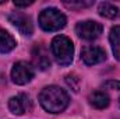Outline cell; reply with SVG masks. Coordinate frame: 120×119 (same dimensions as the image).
<instances>
[{"mask_svg": "<svg viewBox=\"0 0 120 119\" xmlns=\"http://www.w3.org/2000/svg\"><path fill=\"white\" fill-rule=\"evenodd\" d=\"M39 102L48 112L59 114L63 112L68 105V95L66 91L57 86H49L41 91Z\"/></svg>", "mask_w": 120, "mask_h": 119, "instance_id": "obj_1", "label": "cell"}, {"mask_svg": "<svg viewBox=\"0 0 120 119\" xmlns=\"http://www.w3.org/2000/svg\"><path fill=\"white\" fill-rule=\"evenodd\" d=\"M50 48H52V53H53L55 59L60 66H68L73 62L74 48H73V42L67 36H64V35L55 36Z\"/></svg>", "mask_w": 120, "mask_h": 119, "instance_id": "obj_2", "label": "cell"}, {"mask_svg": "<svg viewBox=\"0 0 120 119\" xmlns=\"http://www.w3.org/2000/svg\"><path fill=\"white\" fill-rule=\"evenodd\" d=\"M39 25L42 27V30L49 32L59 31L66 25V16L60 13L57 8H45L39 14Z\"/></svg>", "mask_w": 120, "mask_h": 119, "instance_id": "obj_3", "label": "cell"}, {"mask_svg": "<svg viewBox=\"0 0 120 119\" xmlns=\"http://www.w3.org/2000/svg\"><path fill=\"white\" fill-rule=\"evenodd\" d=\"M34 67L31 66L30 63L27 62H17L14 66H13V70H11V79L15 84H27L30 83L31 80L34 79Z\"/></svg>", "mask_w": 120, "mask_h": 119, "instance_id": "obj_4", "label": "cell"}, {"mask_svg": "<svg viewBox=\"0 0 120 119\" xmlns=\"http://www.w3.org/2000/svg\"><path fill=\"white\" fill-rule=\"evenodd\" d=\"M75 32H77V35L80 38L91 41V39L98 38L102 34V25L99 23L91 21V20H88V21H81V23L77 24Z\"/></svg>", "mask_w": 120, "mask_h": 119, "instance_id": "obj_5", "label": "cell"}, {"mask_svg": "<svg viewBox=\"0 0 120 119\" xmlns=\"http://www.w3.org/2000/svg\"><path fill=\"white\" fill-rule=\"evenodd\" d=\"M81 59L87 66H94L106 59V52L99 46H84L81 51Z\"/></svg>", "mask_w": 120, "mask_h": 119, "instance_id": "obj_6", "label": "cell"}, {"mask_svg": "<svg viewBox=\"0 0 120 119\" xmlns=\"http://www.w3.org/2000/svg\"><path fill=\"white\" fill-rule=\"evenodd\" d=\"M8 108L14 115H22L25 112L31 111L32 108V101L28 95L25 94H18L15 97H11L8 101Z\"/></svg>", "mask_w": 120, "mask_h": 119, "instance_id": "obj_7", "label": "cell"}, {"mask_svg": "<svg viewBox=\"0 0 120 119\" xmlns=\"http://www.w3.org/2000/svg\"><path fill=\"white\" fill-rule=\"evenodd\" d=\"M8 21L22 35H27V36L32 35L34 27H32V23H31L30 17H27L25 14H22V13H11L8 16Z\"/></svg>", "mask_w": 120, "mask_h": 119, "instance_id": "obj_8", "label": "cell"}, {"mask_svg": "<svg viewBox=\"0 0 120 119\" xmlns=\"http://www.w3.org/2000/svg\"><path fill=\"white\" fill-rule=\"evenodd\" d=\"M32 62L35 64V67H38L39 70H46L50 67V59H49V53L46 51V48L43 45H35L32 48Z\"/></svg>", "mask_w": 120, "mask_h": 119, "instance_id": "obj_9", "label": "cell"}, {"mask_svg": "<svg viewBox=\"0 0 120 119\" xmlns=\"http://www.w3.org/2000/svg\"><path fill=\"white\" fill-rule=\"evenodd\" d=\"M88 101H90L91 105L94 108H96V109H103L110 102L108 94H105L103 91H94V92H91L90 97H88Z\"/></svg>", "mask_w": 120, "mask_h": 119, "instance_id": "obj_10", "label": "cell"}, {"mask_svg": "<svg viewBox=\"0 0 120 119\" xmlns=\"http://www.w3.org/2000/svg\"><path fill=\"white\" fill-rule=\"evenodd\" d=\"M17 45V41L7 31L0 30V53H8Z\"/></svg>", "mask_w": 120, "mask_h": 119, "instance_id": "obj_11", "label": "cell"}, {"mask_svg": "<svg viewBox=\"0 0 120 119\" xmlns=\"http://www.w3.org/2000/svg\"><path fill=\"white\" fill-rule=\"evenodd\" d=\"M109 41H110V46H112L115 58L120 60V25H116L110 30Z\"/></svg>", "mask_w": 120, "mask_h": 119, "instance_id": "obj_12", "label": "cell"}, {"mask_svg": "<svg viewBox=\"0 0 120 119\" xmlns=\"http://www.w3.org/2000/svg\"><path fill=\"white\" fill-rule=\"evenodd\" d=\"M98 11H99V14H101L102 17H105V18H115V17L119 14L117 7L113 6V4H110V3H106V1L99 4Z\"/></svg>", "mask_w": 120, "mask_h": 119, "instance_id": "obj_13", "label": "cell"}, {"mask_svg": "<svg viewBox=\"0 0 120 119\" xmlns=\"http://www.w3.org/2000/svg\"><path fill=\"white\" fill-rule=\"evenodd\" d=\"M92 4V1H64V6L71 8V10H80V8H84V7H90Z\"/></svg>", "mask_w": 120, "mask_h": 119, "instance_id": "obj_14", "label": "cell"}, {"mask_svg": "<svg viewBox=\"0 0 120 119\" xmlns=\"http://www.w3.org/2000/svg\"><path fill=\"white\" fill-rule=\"evenodd\" d=\"M66 83L68 84V87H71L75 92L80 88V79H78L75 74H68V76L66 77Z\"/></svg>", "mask_w": 120, "mask_h": 119, "instance_id": "obj_15", "label": "cell"}, {"mask_svg": "<svg viewBox=\"0 0 120 119\" xmlns=\"http://www.w3.org/2000/svg\"><path fill=\"white\" fill-rule=\"evenodd\" d=\"M105 87L109 90H120V81L119 80H109L105 83Z\"/></svg>", "mask_w": 120, "mask_h": 119, "instance_id": "obj_16", "label": "cell"}, {"mask_svg": "<svg viewBox=\"0 0 120 119\" xmlns=\"http://www.w3.org/2000/svg\"><path fill=\"white\" fill-rule=\"evenodd\" d=\"M34 1H14V6L15 7H27V6H31Z\"/></svg>", "mask_w": 120, "mask_h": 119, "instance_id": "obj_17", "label": "cell"}]
</instances>
